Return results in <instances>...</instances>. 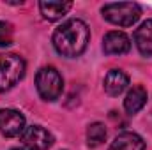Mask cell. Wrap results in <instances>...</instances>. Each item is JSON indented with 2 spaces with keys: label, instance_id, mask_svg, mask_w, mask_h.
<instances>
[{
  "label": "cell",
  "instance_id": "cell-11",
  "mask_svg": "<svg viewBox=\"0 0 152 150\" xmlns=\"http://www.w3.org/2000/svg\"><path fill=\"white\" fill-rule=\"evenodd\" d=\"M73 7V2H55V0H44V2H39V11L42 14L44 20L48 21H57L60 20L62 16L67 14V11Z\"/></svg>",
  "mask_w": 152,
  "mask_h": 150
},
{
  "label": "cell",
  "instance_id": "cell-3",
  "mask_svg": "<svg viewBox=\"0 0 152 150\" xmlns=\"http://www.w3.org/2000/svg\"><path fill=\"white\" fill-rule=\"evenodd\" d=\"M25 76V60L16 53H0V92L11 90Z\"/></svg>",
  "mask_w": 152,
  "mask_h": 150
},
{
  "label": "cell",
  "instance_id": "cell-14",
  "mask_svg": "<svg viewBox=\"0 0 152 150\" xmlns=\"http://www.w3.org/2000/svg\"><path fill=\"white\" fill-rule=\"evenodd\" d=\"M12 37H14L12 25L9 21H0V48L11 46L12 44Z\"/></svg>",
  "mask_w": 152,
  "mask_h": 150
},
{
  "label": "cell",
  "instance_id": "cell-5",
  "mask_svg": "<svg viewBox=\"0 0 152 150\" xmlns=\"http://www.w3.org/2000/svg\"><path fill=\"white\" fill-rule=\"evenodd\" d=\"M21 141L27 150H48L53 145V136L42 125H30L25 127L21 134Z\"/></svg>",
  "mask_w": 152,
  "mask_h": 150
},
{
  "label": "cell",
  "instance_id": "cell-13",
  "mask_svg": "<svg viewBox=\"0 0 152 150\" xmlns=\"http://www.w3.org/2000/svg\"><path fill=\"white\" fill-rule=\"evenodd\" d=\"M104 140H106V127H104V124H101V122L90 124L88 129H87V143H88V147H92V149L99 147V145L104 143Z\"/></svg>",
  "mask_w": 152,
  "mask_h": 150
},
{
  "label": "cell",
  "instance_id": "cell-7",
  "mask_svg": "<svg viewBox=\"0 0 152 150\" xmlns=\"http://www.w3.org/2000/svg\"><path fill=\"white\" fill-rule=\"evenodd\" d=\"M103 50L106 55H126L131 50V41L124 32L112 30L103 39Z\"/></svg>",
  "mask_w": 152,
  "mask_h": 150
},
{
  "label": "cell",
  "instance_id": "cell-8",
  "mask_svg": "<svg viewBox=\"0 0 152 150\" xmlns=\"http://www.w3.org/2000/svg\"><path fill=\"white\" fill-rule=\"evenodd\" d=\"M129 85V76L120 69H112L104 76V92L112 97L120 95Z\"/></svg>",
  "mask_w": 152,
  "mask_h": 150
},
{
  "label": "cell",
  "instance_id": "cell-15",
  "mask_svg": "<svg viewBox=\"0 0 152 150\" xmlns=\"http://www.w3.org/2000/svg\"><path fill=\"white\" fill-rule=\"evenodd\" d=\"M12 150H27V149H12Z\"/></svg>",
  "mask_w": 152,
  "mask_h": 150
},
{
  "label": "cell",
  "instance_id": "cell-9",
  "mask_svg": "<svg viewBox=\"0 0 152 150\" xmlns=\"http://www.w3.org/2000/svg\"><path fill=\"white\" fill-rule=\"evenodd\" d=\"M134 44L142 57H152V20L143 21L134 32Z\"/></svg>",
  "mask_w": 152,
  "mask_h": 150
},
{
  "label": "cell",
  "instance_id": "cell-2",
  "mask_svg": "<svg viewBox=\"0 0 152 150\" xmlns=\"http://www.w3.org/2000/svg\"><path fill=\"white\" fill-rule=\"evenodd\" d=\"M101 14L117 27H133L142 16V9L134 2H112L101 7Z\"/></svg>",
  "mask_w": 152,
  "mask_h": 150
},
{
  "label": "cell",
  "instance_id": "cell-1",
  "mask_svg": "<svg viewBox=\"0 0 152 150\" xmlns=\"http://www.w3.org/2000/svg\"><path fill=\"white\" fill-rule=\"evenodd\" d=\"M90 30L81 20H67L53 32V46L57 53L67 58L80 57L88 44Z\"/></svg>",
  "mask_w": 152,
  "mask_h": 150
},
{
  "label": "cell",
  "instance_id": "cell-12",
  "mask_svg": "<svg viewBox=\"0 0 152 150\" xmlns=\"http://www.w3.org/2000/svg\"><path fill=\"white\" fill-rule=\"evenodd\" d=\"M145 104H147V90H145L142 85L133 87V88L127 92L126 99H124V110L129 113V115L138 113Z\"/></svg>",
  "mask_w": 152,
  "mask_h": 150
},
{
  "label": "cell",
  "instance_id": "cell-6",
  "mask_svg": "<svg viewBox=\"0 0 152 150\" xmlns=\"http://www.w3.org/2000/svg\"><path fill=\"white\" fill-rule=\"evenodd\" d=\"M25 131V117L18 110L2 108L0 110V133L5 138H16Z\"/></svg>",
  "mask_w": 152,
  "mask_h": 150
},
{
  "label": "cell",
  "instance_id": "cell-4",
  "mask_svg": "<svg viewBox=\"0 0 152 150\" xmlns=\"http://www.w3.org/2000/svg\"><path fill=\"white\" fill-rule=\"evenodd\" d=\"M36 88L44 101H55L62 94L64 79L55 67H41L36 74Z\"/></svg>",
  "mask_w": 152,
  "mask_h": 150
},
{
  "label": "cell",
  "instance_id": "cell-10",
  "mask_svg": "<svg viewBox=\"0 0 152 150\" xmlns=\"http://www.w3.org/2000/svg\"><path fill=\"white\" fill-rule=\"evenodd\" d=\"M108 150H145V141L140 134L126 131V133H120L112 141Z\"/></svg>",
  "mask_w": 152,
  "mask_h": 150
}]
</instances>
